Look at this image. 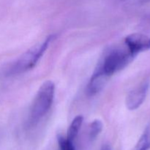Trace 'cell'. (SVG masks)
Masks as SVG:
<instances>
[{
  "label": "cell",
  "instance_id": "8992f818",
  "mask_svg": "<svg viewBox=\"0 0 150 150\" xmlns=\"http://www.w3.org/2000/svg\"><path fill=\"white\" fill-rule=\"evenodd\" d=\"M83 121V117L81 115H79L73 120V122L70 124V127L67 131V139L70 142H73V141L77 137L78 134L79 133L81 127L82 123Z\"/></svg>",
  "mask_w": 150,
  "mask_h": 150
},
{
  "label": "cell",
  "instance_id": "30bf717a",
  "mask_svg": "<svg viewBox=\"0 0 150 150\" xmlns=\"http://www.w3.org/2000/svg\"><path fill=\"white\" fill-rule=\"evenodd\" d=\"M100 150H111V147H110L109 145L103 144L102 146V147H101Z\"/></svg>",
  "mask_w": 150,
  "mask_h": 150
},
{
  "label": "cell",
  "instance_id": "277c9868",
  "mask_svg": "<svg viewBox=\"0 0 150 150\" xmlns=\"http://www.w3.org/2000/svg\"><path fill=\"white\" fill-rule=\"evenodd\" d=\"M149 88V81H145L132 89L126 98V105L129 110H136L143 104Z\"/></svg>",
  "mask_w": 150,
  "mask_h": 150
},
{
  "label": "cell",
  "instance_id": "7a4b0ae2",
  "mask_svg": "<svg viewBox=\"0 0 150 150\" xmlns=\"http://www.w3.org/2000/svg\"><path fill=\"white\" fill-rule=\"evenodd\" d=\"M55 85L51 81L44 82L37 92L29 117V125H35L48 113L54 98Z\"/></svg>",
  "mask_w": 150,
  "mask_h": 150
},
{
  "label": "cell",
  "instance_id": "3957f363",
  "mask_svg": "<svg viewBox=\"0 0 150 150\" xmlns=\"http://www.w3.org/2000/svg\"><path fill=\"white\" fill-rule=\"evenodd\" d=\"M54 39V35L47 38L43 42L32 47L22 54L9 69V75H18L33 68L38 62L44 53L46 51L49 44Z\"/></svg>",
  "mask_w": 150,
  "mask_h": 150
},
{
  "label": "cell",
  "instance_id": "52a82bcc",
  "mask_svg": "<svg viewBox=\"0 0 150 150\" xmlns=\"http://www.w3.org/2000/svg\"><path fill=\"white\" fill-rule=\"evenodd\" d=\"M150 149V122L145 128L143 134L139 139L137 144L133 150H149Z\"/></svg>",
  "mask_w": 150,
  "mask_h": 150
},
{
  "label": "cell",
  "instance_id": "5b68a950",
  "mask_svg": "<svg viewBox=\"0 0 150 150\" xmlns=\"http://www.w3.org/2000/svg\"><path fill=\"white\" fill-rule=\"evenodd\" d=\"M127 49L135 56L150 49V37L140 33L130 34L125 39Z\"/></svg>",
  "mask_w": 150,
  "mask_h": 150
},
{
  "label": "cell",
  "instance_id": "6da1fadb",
  "mask_svg": "<svg viewBox=\"0 0 150 150\" xmlns=\"http://www.w3.org/2000/svg\"><path fill=\"white\" fill-rule=\"evenodd\" d=\"M136 57L127 47L111 49L104 55L93 73L105 76L109 79L114 73L128 65Z\"/></svg>",
  "mask_w": 150,
  "mask_h": 150
},
{
  "label": "cell",
  "instance_id": "9c48e42d",
  "mask_svg": "<svg viewBox=\"0 0 150 150\" xmlns=\"http://www.w3.org/2000/svg\"><path fill=\"white\" fill-rule=\"evenodd\" d=\"M58 144L60 150H76L73 142H70L67 138L62 136H58Z\"/></svg>",
  "mask_w": 150,
  "mask_h": 150
},
{
  "label": "cell",
  "instance_id": "ba28073f",
  "mask_svg": "<svg viewBox=\"0 0 150 150\" xmlns=\"http://www.w3.org/2000/svg\"><path fill=\"white\" fill-rule=\"evenodd\" d=\"M103 130V123L100 120H95L89 125V138L94 140L98 137V135L101 133Z\"/></svg>",
  "mask_w": 150,
  "mask_h": 150
}]
</instances>
